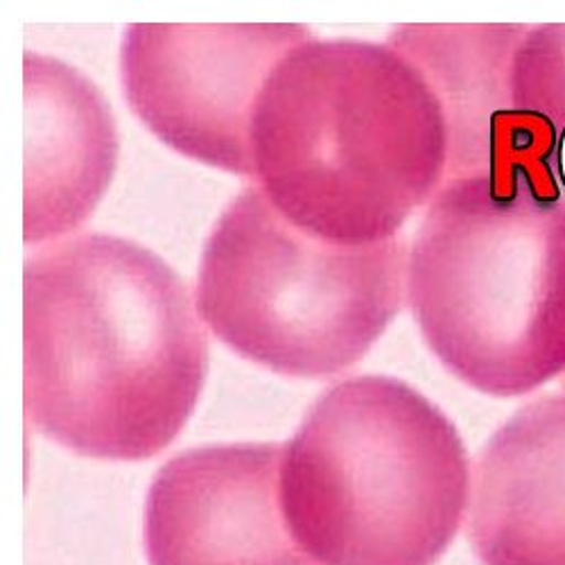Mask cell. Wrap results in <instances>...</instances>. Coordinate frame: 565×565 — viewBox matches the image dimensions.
<instances>
[{
	"instance_id": "6da1fadb",
	"label": "cell",
	"mask_w": 565,
	"mask_h": 565,
	"mask_svg": "<svg viewBox=\"0 0 565 565\" xmlns=\"http://www.w3.org/2000/svg\"><path fill=\"white\" fill-rule=\"evenodd\" d=\"M23 317L25 412L55 444L138 461L191 418L209 366L204 328L150 249L103 233L51 243L25 263Z\"/></svg>"
},
{
	"instance_id": "277c9868",
	"label": "cell",
	"mask_w": 565,
	"mask_h": 565,
	"mask_svg": "<svg viewBox=\"0 0 565 565\" xmlns=\"http://www.w3.org/2000/svg\"><path fill=\"white\" fill-rule=\"evenodd\" d=\"M420 335L470 390L530 396L565 379V195L450 179L407 254Z\"/></svg>"
},
{
	"instance_id": "7c38bea8",
	"label": "cell",
	"mask_w": 565,
	"mask_h": 565,
	"mask_svg": "<svg viewBox=\"0 0 565 565\" xmlns=\"http://www.w3.org/2000/svg\"><path fill=\"white\" fill-rule=\"evenodd\" d=\"M558 385H561V390H565V379H563Z\"/></svg>"
},
{
	"instance_id": "9c48e42d",
	"label": "cell",
	"mask_w": 565,
	"mask_h": 565,
	"mask_svg": "<svg viewBox=\"0 0 565 565\" xmlns=\"http://www.w3.org/2000/svg\"><path fill=\"white\" fill-rule=\"evenodd\" d=\"M23 86V238L51 245L100 204L116 172L118 131L96 84L55 57L25 53Z\"/></svg>"
},
{
	"instance_id": "30bf717a",
	"label": "cell",
	"mask_w": 565,
	"mask_h": 565,
	"mask_svg": "<svg viewBox=\"0 0 565 565\" xmlns=\"http://www.w3.org/2000/svg\"><path fill=\"white\" fill-rule=\"evenodd\" d=\"M468 534L484 565H565V390L491 435L473 470Z\"/></svg>"
},
{
	"instance_id": "7a4b0ae2",
	"label": "cell",
	"mask_w": 565,
	"mask_h": 565,
	"mask_svg": "<svg viewBox=\"0 0 565 565\" xmlns=\"http://www.w3.org/2000/svg\"><path fill=\"white\" fill-rule=\"evenodd\" d=\"M252 161L258 188L295 226L379 245L446 183L448 131L430 84L392 45L310 39L260 93Z\"/></svg>"
},
{
	"instance_id": "52a82bcc",
	"label": "cell",
	"mask_w": 565,
	"mask_h": 565,
	"mask_svg": "<svg viewBox=\"0 0 565 565\" xmlns=\"http://www.w3.org/2000/svg\"><path fill=\"white\" fill-rule=\"evenodd\" d=\"M282 448L209 446L170 459L146 504L152 565H319L280 493Z\"/></svg>"
},
{
	"instance_id": "8fae6325",
	"label": "cell",
	"mask_w": 565,
	"mask_h": 565,
	"mask_svg": "<svg viewBox=\"0 0 565 565\" xmlns=\"http://www.w3.org/2000/svg\"><path fill=\"white\" fill-rule=\"evenodd\" d=\"M518 111L545 118L556 134L554 172L565 195V23L527 28L513 64Z\"/></svg>"
},
{
	"instance_id": "ba28073f",
	"label": "cell",
	"mask_w": 565,
	"mask_h": 565,
	"mask_svg": "<svg viewBox=\"0 0 565 565\" xmlns=\"http://www.w3.org/2000/svg\"><path fill=\"white\" fill-rule=\"evenodd\" d=\"M530 25H403L390 45L426 77L448 131L450 179L507 181L536 148V118L518 111L513 64Z\"/></svg>"
},
{
	"instance_id": "8992f818",
	"label": "cell",
	"mask_w": 565,
	"mask_h": 565,
	"mask_svg": "<svg viewBox=\"0 0 565 565\" xmlns=\"http://www.w3.org/2000/svg\"><path fill=\"white\" fill-rule=\"evenodd\" d=\"M299 25H131L120 77L134 114L179 154L254 177L252 122Z\"/></svg>"
},
{
	"instance_id": "5b68a950",
	"label": "cell",
	"mask_w": 565,
	"mask_h": 565,
	"mask_svg": "<svg viewBox=\"0 0 565 565\" xmlns=\"http://www.w3.org/2000/svg\"><path fill=\"white\" fill-rule=\"evenodd\" d=\"M407 288L398 238L338 245L295 226L247 188L204 247L195 306L238 355L295 379L360 362L396 317Z\"/></svg>"
},
{
	"instance_id": "3957f363",
	"label": "cell",
	"mask_w": 565,
	"mask_h": 565,
	"mask_svg": "<svg viewBox=\"0 0 565 565\" xmlns=\"http://www.w3.org/2000/svg\"><path fill=\"white\" fill-rule=\"evenodd\" d=\"M470 489L452 420L387 375L326 392L282 448V509L319 565H435Z\"/></svg>"
}]
</instances>
